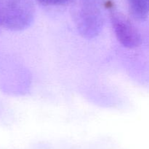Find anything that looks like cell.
<instances>
[{"mask_svg":"<svg viewBox=\"0 0 149 149\" xmlns=\"http://www.w3.org/2000/svg\"><path fill=\"white\" fill-rule=\"evenodd\" d=\"M104 3L109 12L113 32L121 45L127 48L139 46L141 42V35L131 20L116 8L111 0H106Z\"/></svg>","mask_w":149,"mask_h":149,"instance_id":"3","label":"cell"},{"mask_svg":"<svg viewBox=\"0 0 149 149\" xmlns=\"http://www.w3.org/2000/svg\"><path fill=\"white\" fill-rule=\"evenodd\" d=\"M34 13L31 0H0V27L23 30L33 22Z\"/></svg>","mask_w":149,"mask_h":149,"instance_id":"1","label":"cell"},{"mask_svg":"<svg viewBox=\"0 0 149 149\" xmlns=\"http://www.w3.org/2000/svg\"><path fill=\"white\" fill-rule=\"evenodd\" d=\"M131 14L138 20H143L149 15V0H127Z\"/></svg>","mask_w":149,"mask_h":149,"instance_id":"4","label":"cell"},{"mask_svg":"<svg viewBox=\"0 0 149 149\" xmlns=\"http://www.w3.org/2000/svg\"><path fill=\"white\" fill-rule=\"evenodd\" d=\"M37 1L44 5L57 6L66 4L68 1H70V0H37Z\"/></svg>","mask_w":149,"mask_h":149,"instance_id":"5","label":"cell"},{"mask_svg":"<svg viewBox=\"0 0 149 149\" xmlns=\"http://www.w3.org/2000/svg\"><path fill=\"white\" fill-rule=\"evenodd\" d=\"M74 21L79 33L87 39L99 35L104 23L103 15L94 0L80 1L74 14Z\"/></svg>","mask_w":149,"mask_h":149,"instance_id":"2","label":"cell"}]
</instances>
